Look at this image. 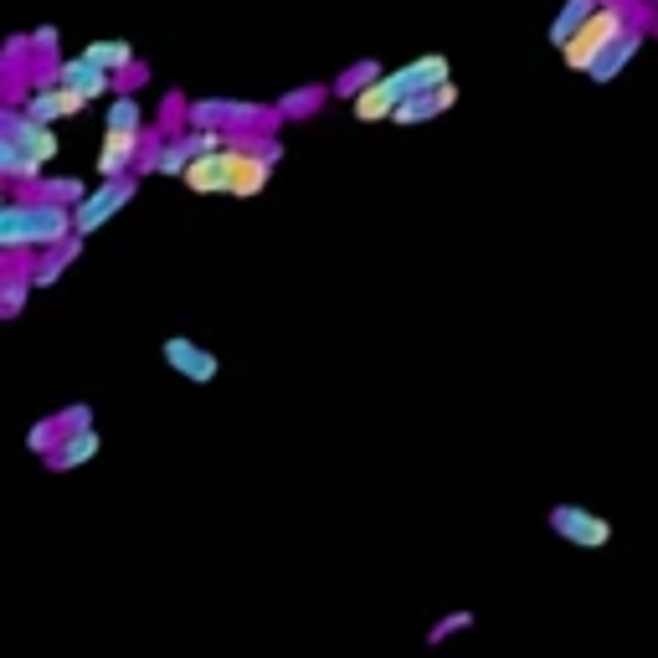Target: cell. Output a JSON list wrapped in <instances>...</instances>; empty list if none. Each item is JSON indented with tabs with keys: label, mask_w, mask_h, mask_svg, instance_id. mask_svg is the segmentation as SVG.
<instances>
[{
	"label": "cell",
	"mask_w": 658,
	"mask_h": 658,
	"mask_svg": "<svg viewBox=\"0 0 658 658\" xmlns=\"http://www.w3.org/2000/svg\"><path fill=\"white\" fill-rule=\"evenodd\" d=\"M88 57H93V62H99V68H108L118 78V72H129L139 62L135 57V47H129V42H88Z\"/></svg>",
	"instance_id": "22"
},
{
	"label": "cell",
	"mask_w": 658,
	"mask_h": 658,
	"mask_svg": "<svg viewBox=\"0 0 658 658\" xmlns=\"http://www.w3.org/2000/svg\"><path fill=\"white\" fill-rule=\"evenodd\" d=\"M186 114H191V99H186V93H175V88H170L165 99H160V124H154V129H165V139L186 135V129H191Z\"/></svg>",
	"instance_id": "25"
},
{
	"label": "cell",
	"mask_w": 658,
	"mask_h": 658,
	"mask_svg": "<svg viewBox=\"0 0 658 658\" xmlns=\"http://www.w3.org/2000/svg\"><path fill=\"white\" fill-rule=\"evenodd\" d=\"M478 623L469 608H458V612H448V617H438V623L427 627V648H442L448 638H458V633H469V627Z\"/></svg>",
	"instance_id": "27"
},
{
	"label": "cell",
	"mask_w": 658,
	"mask_h": 658,
	"mask_svg": "<svg viewBox=\"0 0 658 658\" xmlns=\"http://www.w3.org/2000/svg\"><path fill=\"white\" fill-rule=\"evenodd\" d=\"M381 72H386V68H381L376 57H360V62H350V68L339 72V78H335L330 88H335V99L355 103V99H360V93H366L371 83H381Z\"/></svg>",
	"instance_id": "18"
},
{
	"label": "cell",
	"mask_w": 658,
	"mask_h": 658,
	"mask_svg": "<svg viewBox=\"0 0 658 658\" xmlns=\"http://www.w3.org/2000/svg\"><path fill=\"white\" fill-rule=\"evenodd\" d=\"M99 448H103L99 427H88V432H68V442H62L51 458H42V463H47L51 473H72V469H83V463H93Z\"/></svg>",
	"instance_id": "15"
},
{
	"label": "cell",
	"mask_w": 658,
	"mask_h": 658,
	"mask_svg": "<svg viewBox=\"0 0 658 658\" xmlns=\"http://www.w3.org/2000/svg\"><path fill=\"white\" fill-rule=\"evenodd\" d=\"M145 83H150V62L139 57L135 68H129V72H118V78H114V93H135V99H139V88H145Z\"/></svg>",
	"instance_id": "30"
},
{
	"label": "cell",
	"mask_w": 658,
	"mask_h": 658,
	"mask_svg": "<svg viewBox=\"0 0 658 658\" xmlns=\"http://www.w3.org/2000/svg\"><path fill=\"white\" fill-rule=\"evenodd\" d=\"M103 129H145V114H139L135 93H114V103H108V124H103Z\"/></svg>",
	"instance_id": "28"
},
{
	"label": "cell",
	"mask_w": 658,
	"mask_h": 658,
	"mask_svg": "<svg viewBox=\"0 0 658 658\" xmlns=\"http://www.w3.org/2000/svg\"><path fill=\"white\" fill-rule=\"evenodd\" d=\"M26 114H32L36 124H62V118H68V93H62V88H36L32 99H26Z\"/></svg>",
	"instance_id": "21"
},
{
	"label": "cell",
	"mask_w": 658,
	"mask_h": 658,
	"mask_svg": "<svg viewBox=\"0 0 658 658\" xmlns=\"http://www.w3.org/2000/svg\"><path fill=\"white\" fill-rule=\"evenodd\" d=\"M227 139H232L242 154H257V160H273V165L284 160V139H278V135H263V129H242V135H227Z\"/></svg>",
	"instance_id": "24"
},
{
	"label": "cell",
	"mask_w": 658,
	"mask_h": 658,
	"mask_svg": "<svg viewBox=\"0 0 658 658\" xmlns=\"http://www.w3.org/2000/svg\"><path fill=\"white\" fill-rule=\"evenodd\" d=\"M32 93H36L32 72H0V103H5V108H26Z\"/></svg>",
	"instance_id": "29"
},
{
	"label": "cell",
	"mask_w": 658,
	"mask_h": 658,
	"mask_svg": "<svg viewBox=\"0 0 658 658\" xmlns=\"http://www.w3.org/2000/svg\"><path fill=\"white\" fill-rule=\"evenodd\" d=\"M57 423L68 427V432H88V427H93V406H88V402L62 406V412H57Z\"/></svg>",
	"instance_id": "31"
},
{
	"label": "cell",
	"mask_w": 658,
	"mask_h": 658,
	"mask_svg": "<svg viewBox=\"0 0 658 658\" xmlns=\"http://www.w3.org/2000/svg\"><path fill=\"white\" fill-rule=\"evenodd\" d=\"M654 5H658V0H654Z\"/></svg>",
	"instance_id": "32"
},
{
	"label": "cell",
	"mask_w": 658,
	"mask_h": 658,
	"mask_svg": "<svg viewBox=\"0 0 658 658\" xmlns=\"http://www.w3.org/2000/svg\"><path fill=\"white\" fill-rule=\"evenodd\" d=\"M16 196H32V201H51V206H83L88 201V186L78 181V175H42L36 186L16 191Z\"/></svg>",
	"instance_id": "16"
},
{
	"label": "cell",
	"mask_w": 658,
	"mask_h": 658,
	"mask_svg": "<svg viewBox=\"0 0 658 658\" xmlns=\"http://www.w3.org/2000/svg\"><path fill=\"white\" fill-rule=\"evenodd\" d=\"M448 108H458V83H442V88H432V93H412V99L391 114V124H396V129H417V124L442 118Z\"/></svg>",
	"instance_id": "11"
},
{
	"label": "cell",
	"mask_w": 658,
	"mask_h": 658,
	"mask_svg": "<svg viewBox=\"0 0 658 658\" xmlns=\"http://www.w3.org/2000/svg\"><path fill=\"white\" fill-rule=\"evenodd\" d=\"M0 72H36V42L32 36H5V51H0Z\"/></svg>",
	"instance_id": "26"
},
{
	"label": "cell",
	"mask_w": 658,
	"mask_h": 658,
	"mask_svg": "<svg viewBox=\"0 0 658 658\" xmlns=\"http://www.w3.org/2000/svg\"><path fill=\"white\" fill-rule=\"evenodd\" d=\"M602 5H608V0H566V5L556 11V21H551V47H556V51L566 47V42H572V36L581 32L597 11H602Z\"/></svg>",
	"instance_id": "17"
},
{
	"label": "cell",
	"mask_w": 658,
	"mask_h": 658,
	"mask_svg": "<svg viewBox=\"0 0 658 658\" xmlns=\"http://www.w3.org/2000/svg\"><path fill=\"white\" fill-rule=\"evenodd\" d=\"M545 520H551V530H556L566 545H576V551H602V545H612V520L587 505H551Z\"/></svg>",
	"instance_id": "5"
},
{
	"label": "cell",
	"mask_w": 658,
	"mask_h": 658,
	"mask_svg": "<svg viewBox=\"0 0 658 658\" xmlns=\"http://www.w3.org/2000/svg\"><path fill=\"white\" fill-rule=\"evenodd\" d=\"M83 247H88V236L72 232L68 242H57V247H47V253H36V288H57V284H62V273L83 257Z\"/></svg>",
	"instance_id": "13"
},
{
	"label": "cell",
	"mask_w": 658,
	"mask_h": 658,
	"mask_svg": "<svg viewBox=\"0 0 658 658\" xmlns=\"http://www.w3.org/2000/svg\"><path fill=\"white\" fill-rule=\"evenodd\" d=\"M78 232L72 206H51V201H32V196H5L0 206V253H47L57 242H68Z\"/></svg>",
	"instance_id": "1"
},
{
	"label": "cell",
	"mask_w": 658,
	"mask_h": 658,
	"mask_svg": "<svg viewBox=\"0 0 658 658\" xmlns=\"http://www.w3.org/2000/svg\"><path fill=\"white\" fill-rule=\"evenodd\" d=\"M330 99H335V88H330V83H299V88H288L284 99H278V114H284L288 124H309V118L320 114Z\"/></svg>",
	"instance_id": "14"
},
{
	"label": "cell",
	"mask_w": 658,
	"mask_h": 658,
	"mask_svg": "<svg viewBox=\"0 0 658 658\" xmlns=\"http://www.w3.org/2000/svg\"><path fill=\"white\" fill-rule=\"evenodd\" d=\"M62 442H68V427L57 423V412H51V417H42V423H32V432H26V448H32L36 458H51Z\"/></svg>",
	"instance_id": "23"
},
{
	"label": "cell",
	"mask_w": 658,
	"mask_h": 658,
	"mask_svg": "<svg viewBox=\"0 0 658 658\" xmlns=\"http://www.w3.org/2000/svg\"><path fill=\"white\" fill-rule=\"evenodd\" d=\"M145 160V129H103L99 139V181H114V175H135V165Z\"/></svg>",
	"instance_id": "8"
},
{
	"label": "cell",
	"mask_w": 658,
	"mask_h": 658,
	"mask_svg": "<svg viewBox=\"0 0 658 658\" xmlns=\"http://www.w3.org/2000/svg\"><path fill=\"white\" fill-rule=\"evenodd\" d=\"M442 83H453L448 57H442V51H423L417 62L381 72V83L366 88V93L350 103V114L360 118V124H381V118L391 124V114H396V108H402L412 93H432V88H442Z\"/></svg>",
	"instance_id": "2"
},
{
	"label": "cell",
	"mask_w": 658,
	"mask_h": 658,
	"mask_svg": "<svg viewBox=\"0 0 658 658\" xmlns=\"http://www.w3.org/2000/svg\"><path fill=\"white\" fill-rule=\"evenodd\" d=\"M32 288H36L32 273H0V320H21Z\"/></svg>",
	"instance_id": "20"
},
{
	"label": "cell",
	"mask_w": 658,
	"mask_h": 658,
	"mask_svg": "<svg viewBox=\"0 0 658 658\" xmlns=\"http://www.w3.org/2000/svg\"><path fill=\"white\" fill-rule=\"evenodd\" d=\"M160 355H165L170 371L186 376V381H196V386H211V381L221 376L217 350H206V345H196V339H186V335H170L165 345H160Z\"/></svg>",
	"instance_id": "9"
},
{
	"label": "cell",
	"mask_w": 658,
	"mask_h": 658,
	"mask_svg": "<svg viewBox=\"0 0 658 658\" xmlns=\"http://www.w3.org/2000/svg\"><path fill=\"white\" fill-rule=\"evenodd\" d=\"M57 88H72V93H83V99L93 103V99H108V93H114V72L99 68L88 51H78V57H68V62H62V72H57Z\"/></svg>",
	"instance_id": "10"
},
{
	"label": "cell",
	"mask_w": 658,
	"mask_h": 658,
	"mask_svg": "<svg viewBox=\"0 0 658 658\" xmlns=\"http://www.w3.org/2000/svg\"><path fill=\"white\" fill-rule=\"evenodd\" d=\"M627 26H633V21H627L623 0H608V5H602V11H597V16H591L587 26H581V32H576L572 42H566V47H561V62H566L572 72H581V78H587V72L597 68V62H602V57H608V51L617 47V42H623Z\"/></svg>",
	"instance_id": "3"
},
{
	"label": "cell",
	"mask_w": 658,
	"mask_h": 658,
	"mask_svg": "<svg viewBox=\"0 0 658 658\" xmlns=\"http://www.w3.org/2000/svg\"><path fill=\"white\" fill-rule=\"evenodd\" d=\"M0 139H11V145H21V150H32L42 165H51L57 150H62V139H57L51 124H36L26 108H5V103H0Z\"/></svg>",
	"instance_id": "7"
},
{
	"label": "cell",
	"mask_w": 658,
	"mask_h": 658,
	"mask_svg": "<svg viewBox=\"0 0 658 658\" xmlns=\"http://www.w3.org/2000/svg\"><path fill=\"white\" fill-rule=\"evenodd\" d=\"M139 181L145 175H114V181H99V186L88 191L83 206H72V221H78V236H93L99 227H108V221L124 211V206L139 196Z\"/></svg>",
	"instance_id": "4"
},
{
	"label": "cell",
	"mask_w": 658,
	"mask_h": 658,
	"mask_svg": "<svg viewBox=\"0 0 658 658\" xmlns=\"http://www.w3.org/2000/svg\"><path fill=\"white\" fill-rule=\"evenodd\" d=\"M648 42H654V32H643V26H627L623 42H617V47H612L608 57H602V62H597V68L587 72V83H597V88L617 83V78L627 72V62H633V57H638V51L648 47Z\"/></svg>",
	"instance_id": "12"
},
{
	"label": "cell",
	"mask_w": 658,
	"mask_h": 658,
	"mask_svg": "<svg viewBox=\"0 0 658 658\" xmlns=\"http://www.w3.org/2000/svg\"><path fill=\"white\" fill-rule=\"evenodd\" d=\"M273 160H257V154H242V165H236V186H232V196L236 201H253V196H263L268 191V181H273Z\"/></svg>",
	"instance_id": "19"
},
{
	"label": "cell",
	"mask_w": 658,
	"mask_h": 658,
	"mask_svg": "<svg viewBox=\"0 0 658 658\" xmlns=\"http://www.w3.org/2000/svg\"><path fill=\"white\" fill-rule=\"evenodd\" d=\"M236 165H242V150H236L232 139H227V150L201 154V160L186 170V181H181V186H186L191 196H232Z\"/></svg>",
	"instance_id": "6"
}]
</instances>
